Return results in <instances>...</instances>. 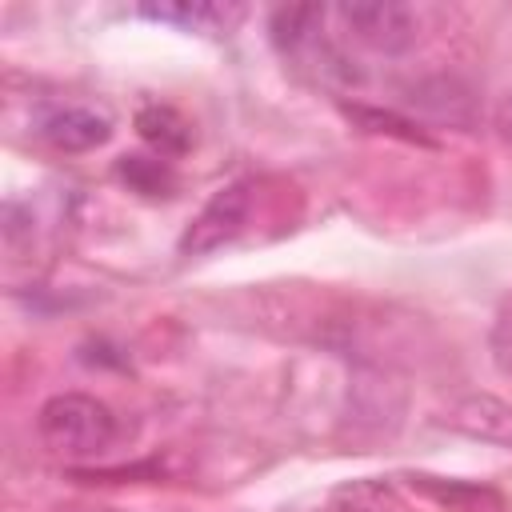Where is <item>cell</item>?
<instances>
[{"instance_id":"obj_7","label":"cell","mask_w":512,"mask_h":512,"mask_svg":"<svg viewBox=\"0 0 512 512\" xmlns=\"http://www.w3.org/2000/svg\"><path fill=\"white\" fill-rule=\"evenodd\" d=\"M324 512H404V508H400V496L392 492V484H384V480H352V484H340L328 496Z\"/></svg>"},{"instance_id":"obj_11","label":"cell","mask_w":512,"mask_h":512,"mask_svg":"<svg viewBox=\"0 0 512 512\" xmlns=\"http://www.w3.org/2000/svg\"><path fill=\"white\" fill-rule=\"evenodd\" d=\"M500 128H504V136L512 140V96L504 100V112H500Z\"/></svg>"},{"instance_id":"obj_8","label":"cell","mask_w":512,"mask_h":512,"mask_svg":"<svg viewBox=\"0 0 512 512\" xmlns=\"http://www.w3.org/2000/svg\"><path fill=\"white\" fill-rule=\"evenodd\" d=\"M136 128H140V136H144L148 144H156L164 156H168V152H184L188 140H192L184 116L172 112V108H164V104H148V108H140Z\"/></svg>"},{"instance_id":"obj_6","label":"cell","mask_w":512,"mask_h":512,"mask_svg":"<svg viewBox=\"0 0 512 512\" xmlns=\"http://www.w3.org/2000/svg\"><path fill=\"white\" fill-rule=\"evenodd\" d=\"M144 16L152 20H164V24H180L188 32H228L236 20H240V8L232 4H144L140 8Z\"/></svg>"},{"instance_id":"obj_10","label":"cell","mask_w":512,"mask_h":512,"mask_svg":"<svg viewBox=\"0 0 512 512\" xmlns=\"http://www.w3.org/2000/svg\"><path fill=\"white\" fill-rule=\"evenodd\" d=\"M488 352H492L496 372L504 380H512V288L496 304V316H492V328H488Z\"/></svg>"},{"instance_id":"obj_4","label":"cell","mask_w":512,"mask_h":512,"mask_svg":"<svg viewBox=\"0 0 512 512\" xmlns=\"http://www.w3.org/2000/svg\"><path fill=\"white\" fill-rule=\"evenodd\" d=\"M36 132L56 152H92L112 136V116L96 104H56L40 116Z\"/></svg>"},{"instance_id":"obj_12","label":"cell","mask_w":512,"mask_h":512,"mask_svg":"<svg viewBox=\"0 0 512 512\" xmlns=\"http://www.w3.org/2000/svg\"><path fill=\"white\" fill-rule=\"evenodd\" d=\"M68 512H116V508H68Z\"/></svg>"},{"instance_id":"obj_2","label":"cell","mask_w":512,"mask_h":512,"mask_svg":"<svg viewBox=\"0 0 512 512\" xmlns=\"http://www.w3.org/2000/svg\"><path fill=\"white\" fill-rule=\"evenodd\" d=\"M336 20L344 24L348 40H356L360 48L376 52V56H400L416 44L420 36V20L408 4L396 0H356V4H340Z\"/></svg>"},{"instance_id":"obj_5","label":"cell","mask_w":512,"mask_h":512,"mask_svg":"<svg viewBox=\"0 0 512 512\" xmlns=\"http://www.w3.org/2000/svg\"><path fill=\"white\" fill-rule=\"evenodd\" d=\"M448 428L472 436V440H488V444H512V404L488 392H468L460 400H452L440 416Z\"/></svg>"},{"instance_id":"obj_9","label":"cell","mask_w":512,"mask_h":512,"mask_svg":"<svg viewBox=\"0 0 512 512\" xmlns=\"http://www.w3.org/2000/svg\"><path fill=\"white\" fill-rule=\"evenodd\" d=\"M320 20H324V8L316 4H304V8H276L272 12V40L284 48V52H300L316 40L320 32Z\"/></svg>"},{"instance_id":"obj_3","label":"cell","mask_w":512,"mask_h":512,"mask_svg":"<svg viewBox=\"0 0 512 512\" xmlns=\"http://www.w3.org/2000/svg\"><path fill=\"white\" fill-rule=\"evenodd\" d=\"M252 208V184L248 180H232L224 188H216L204 208L188 220L184 236H180V256H208L216 248H224L228 240L240 236L244 220Z\"/></svg>"},{"instance_id":"obj_1","label":"cell","mask_w":512,"mask_h":512,"mask_svg":"<svg viewBox=\"0 0 512 512\" xmlns=\"http://www.w3.org/2000/svg\"><path fill=\"white\" fill-rule=\"evenodd\" d=\"M36 432L64 460H92L116 440V416L88 392H56L36 412Z\"/></svg>"}]
</instances>
